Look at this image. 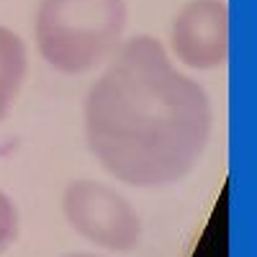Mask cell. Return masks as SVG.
Returning a JSON list of instances; mask_svg holds the SVG:
<instances>
[{
    "instance_id": "1",
    "label": "cell",
    "mask_w": 257,
    "mask_h": 257,
    "mask_svg": "<svg viewBox=\"0 0 257 257\" xmlns=\"http://www.w3.org/2000/svg\"><path fill=\"white\" fill-rule=\"evenodd\" d=\"M90 155L118 183L160 188L188 178L203 157L213 111L198 80L180 72L160 39L121 41L82 103Z\"/></svg>"
},
{
    "instance_id": "2",
    "label": "cell",
    "mask_w": 257,
    "mask_h": 257,
    "mask_svg": "<svg viewBox=\"0 0 257 257\" xmlns=\"http://www.w3.org/2000/svg\"><path fill=\"white\" fill-rule=\"evenodd\" d=\"M126 21V0H41L34 18L36 49L54 72H93L123 41Z\"/></svg>"
},
{
    "instance_id": "3",
    "label": "cell",
    "mask_w": 257,
    "mask_h": 257,
    "mask_svg": "<svg viewBox=\"0 0 257 257\" xmlns=\"http://www.w3.org/2000/svg\"><path fill=\"white\" fill-rule=\"evenodd\" d=\"M62 213L77 237L108 252L137 249L144 234L142 216L128 198L100 180H72L62 193Z\"/></svg>"
},
{
    "instance_id": "4",
    "label": "cell",
    "mask_w": 257,
    "mask_h": 257,
    "mask_svg": "<svg viewBox=\"0 0 257 257\" xmlns=\"http://www.w3.org/2000/svg\"><path fill=\"white\" fill-rule=\"evenodd\" d=\"M170 52L188 70H219L229 59L226 0H188L170 26Z\"/></svg>"
},
{
    "instance_id": "5",
    "label": "cell",
    "mask_w": 257,
    "mask_h": 257,
    "mask_svg": "<svg viewBox=\"0 0 257 257\" xmlns=\"http://www.w3.org/2000/svg\"><path fill=\"white\" fill-rule=\"evenodd\" d=\"M29 75V49L13 29L0 26V82L18 95Z\"/></svg>"
},
{
    "instance_id": "6",
    "label": "cell",
    "mask_w": 257,
    "mask_h": 257,
    "mask_svg": "<svg viewBox=\"0 0 257 257\" xmlns=\"http://www.w3.org/2000/svg\"><path fill=\"white\" fill-rule=\"evenodd\" d=\"M18 237V208L0 190V254H3Z\"/></svg>"
},
{
    "instance_id": "7",
    "label": "cell",
    "mask_w": 257,
    "mask_h": 257,
    "mask_svg": "<svg viewBox=\"0 0 257 257\" xmlns=\"http://www.w3.org/2000/svg\"><path fill=\"white\" fill-rule=\"evenodd\" d=\"M13 93L6 88V85L3 82H0V121H3L6 116H8V108H11V103H13Z\"/></svg>"
},
{
    "instance_id": "8",
    "label": "cell",
    "mask_w": 257,
    "mask_h": 257,
    "mask_svg": "<svg viewBox=\"0 0 257 257\" xmlns=\"http://www.w3.org/2000/svg\"><path fill=\"white\" fill-rule=\"evenodd\" d=\"M62 257H105V254H95V252H70V254H62Z\"/></svg>"
}]
</instances>
